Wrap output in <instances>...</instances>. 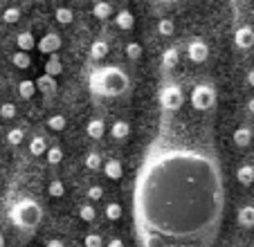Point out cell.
Segmentation results:
<instances>
[{
	"label": "cell",
	"mask_w": 254,
	"mask_h": 247,
	"mask_svg": "<svg viewBox=\"0 0 254 247\" xmlns=\"http://www.w3.org/2000/svg\"><path fill=\"white\" fill-rule=\"evenodd\" d=\"M225 214V182L214 148L158 137L133 189L142 247H211Z\"/></svg>",
	"instance_id": "cell-1"
},
{
	"label": "cell",
	"mask_w": 254,
	"mask_h": 247,
	"mask_svg": "<svg viewBox=\"0 0 254 247\" xmlns=\"http://www.w3.org/2000/svg\"><path fill=\"white\" fill-rule=\"evenodd\" d=\"M128 88L130 79L120 65H104L90 72V90L99 97H122Z\"/></svg>",
	"instance_id": "cell-2"
},
{
	"label": "cell",
	"mask_w": 254,
	"mask_h": 247,
	"mask_svg": "<svg viewBox=\"0 0 254 247\" xmlns=\"http://www.w3.org/2000/svg\"><path fill=\"white\" fill-rule=\"evenodd\" d=\"M9 218H11V223L18 229H23V232H34V229L41 225L43 209H41V204L34 198H20L11 204Z\"/></svg>",
	"instance_id": "cell-3"
},
{
	"label": "cell",
	"mask_w": 254,
	"mask_h": 247,
	"mask_svg": "<svg viewBox=\"0 0 254 247\" xmlns=\"http://www.w3.org/2000/svg\"><path fill=\"white\" fill-rule=\"evenodd\" d=\"M160 106H162L164 110H171V113H176V110L183 108L185 104V95L183 90L176 86V83H169V86H164L162 90H160Z\"/></svg>",
	"instance_id": "cell-4"
},
{
	"label": "cell",
	"mask_w": 254,
	"mask_h": 247,
	"mask_svg": "<svg viewBox=\"0 0 254 247\" xmlns=\"http://www.w3.org/2000/svg\"><path fill=\"white\" fill-rule=\"evenodd\" d=\"M191 106L196 110H211L216 106V90L207 83H200L191 90Z\"/></svg>",
	"instance_id": "cell-5"
},
{
	"label": "cell",
	"mask_w": 254,
	"mask_h": 247,
	"mask_svg": "<svg viewBox=\"0 0 254 247\" xmlns=\"http://www.w3.org/2000/svg\"><path fill=\"white\" fill-rule=\"evenodd\" d=\"M187 54L193 63H202V61H207V57H209V48H207V43L202 38H193V41H189V45H187Z\"/></svg>",
	"instance_id": "cell-6"
},
{
	"label": "cell",
	"mask_w": 254,
	"mask_h": 247,
	"mask_svg": "<svg viewBox=\"0 0 254 247\" xmlns=\"http://www.w3.org/2000/svg\"><path fill=\"white\" fill-rule=\"evenodd\" d=\"M234 43H236V48H241V50L254 48V27H250V25H241V27H236Z\"/></svg>",
	"instance_id": "cell-7"
},
{
	"label": "cell",
	"mask_w": 254,
	"mask_h": 247,
	"mask_svg": "<svg viewBox=\"0 0 254 247\" xmlns=\"http://www.w3.org/2000/svg\"><path fill=\"white\" fill-rule=\"evenodd\" d=\"M59 50H61V36H59V34L50 32L39 41V52L41 54H57Z\"/></svg>",
	"instance_id": "cell-8"
},
{
	"label": "cell",
	"mask_w": 254,
	"mask_h": 247,
	"mask_svg": "<svg viewBox=\"0 0 254 247\" xmlns=\"http://www.w3.org/2000/svg\"><path fill=\"white\" fill-rule=\"evenodd\" d=\"M34 83H36V92H43V95H54L57 92V76L41 74Z\"/></svg>",
	"instance_id": "cell-9"
},
{
	"label": "cell",
	"mask_w": 254,
	"mask_h": 247,
	"mask_svg": "<svg viewBox=\"0 0 254 247\" xmlns=\"http://www.w3.org/2000/svg\"><path fill=\"white\" fill-rule=\"evenodd\" d=\"M101 169H104V176L108 180H120L124 176V167H122L120 160H108L106 164H101Z\"/></svg>",
	"instance_id": "cell-10"
},
{
	"label": "cell",
	"mask_w": 254,
	"mask_h": 247,
	"mask_svg": "<svg viewBox=\"0 0 254 247\" xmlns=\"http://www.w3.org/2000/svg\"><path fill=\"white\" fill-rule=\"evenodd\" d=\"M239 225L241 227H254V204H245V207H241L239 209Z\"/></svg>",
	"instance_id": "cell-11"
},
{
	"label": "cell",
	"mask_w": 254,
	"mask_h": 247,
	"mask_svg": "<svg viewBox=\"0 0 254 247\" xmlns=\"http://www.w3.org/2000/svg\"><path fill=\"white\" fill-rule=\"evenodd\" d=\"M86 133H88V137H92V139H101L106 133V124L101 122V119H90L86 126Z\"/></svg>",
	"instance_id": "cell-12"
},
{
	"label": "cell",
	"mask_w": 254,
	"mask_h": 247,
	"mask_svg": "<svg viewBox=\"0 0 254 247\" xmlns=\"http://www.w3.org/2000/svg\"><path fill=\"white\" fill-rule=\"evenodd\" d=\"M250 142H252V128H248V126H241V128L234 130V144L239 148L250 146Z\"/></svg>",
	"instance_id": "cell-13"
},
{
	"label": "cell",
	"mask_w": 254,
	"mask_h": 247,
	"mask_svg": "<svg viewBox=\"0 0 254 247\" xmlns=\"http://www.w3.org/2000/svg\"><path fill=\"white\" fill-rule=\"evenodd\" d=\"M92 16L99 20H106L113 16V5L111 2H106V0H99V2H95V7H92Z\"/></svg>",
	"instance_id": "cell-14"
},
{
	"label": "cell",
	"mask_w": 254,
	"mask_h": 247,
	"mask_svg": "<svg viewBox=\"0 0 254 247\" xmlns=\"http://www.w3.org/2000/svg\"><path fill=\"white\" fill-rule=\"evenodd\" d=\"M16 45H18V50H23V52H32V50L36 48V41H34L32 32H20L18 36H16Z\"/></svg>",
	"instance_id": "cell-15"
},
{
	"label": "cell",
	"mask_w": 254,
	"mask_h": 247,
	"mask_svg": "<svg viewBox=\"0 0 254 247\" xmlns=\"http://www.w3.org/2000/svg\"><path fill=\"white\" fill-rule=\"evenodd\" d=\"M236 180H239L243 186L252 185L254 182V167L252 164H243V167H239V171H236Z\"/></svg>",
	"instance_id": "cell-16"
},
{
	"label": "cell",
	"mask_w": 254,
	"mask_h": 247,
	"mask_svg": "<svg viewBox=\"0 0 254 247\" xmlns=\"http://www.w3.org/2000/svg\"><path fill=\"white\" fill-rule=\"evenodd\" d=\"M11 63H14L18 70H27V67L32 65V57H29V52H23V50H18V52L11 54Z\"/></svg>",
	"instance_id": "cell-17"
},
{
	"label": "cell",
	"mask_w": 254,
	"mask_h": 247,
	"mask_svg": "<svg viewBox=\"0 0 254 247\" xmlns=\"http://www.w3.org/2000/svg\"><path fill=\"white\" fill-rule=\"evenodd\" d=\"M111 135L115 139H126L130 135V124L128 122H115L111 126Z\"/></svg>",
	"instance_id": "cell-18"
},
{
	"label": "cell",
	"mask_w": 254,
	"mask_h": 247,
	"mask_svg": "<svg viewBox=\"0 0 254 247\" xmlns=\"http://www.w3.org/2000/svg\"><path fill=\"white\" fill-rule=\"evenodd\" d=\"M115 23H117V27L120 29H133L135 18H133V14H130L128 9H122L120 14L115 16Z\"/></svg>",
	"instance_id": "cell-19"
},
{
	"label": "cell",
	"mask_w": 254,
	"mask_h": 247,
	"mask_svg": "<svg viewBox=\"0 0 254 247\" xmlns=\"http://www.w3.org/2000/svg\"><path fill=\"white\" fill-rule=\"evenodd\" d=\"M90 57L95 59V61L106 59L108 57V43H106V41H95V43L90 45Z\"/></svg>",
	"instance_id": "cell-20"
},
{
	"label": "cell",
	"mask_w": 254,
	"mask_h": 247,
	"mask_svg": "<svg viewBox=\"0 0 254 247\" xmlns=\"http://www.w3.org/2000/svg\"><path fill=\"white\" fill-rule=\"evenodd\" d=\"M18 95L23 97V99H32V97L36 95V83L29 79H23L18 83Z\"/></svg>",
	"instance_id": "cell-21"
},
{
	"label": "cell",
	"mask_w": 254,
	"mask_h": 247,
	"mask_svg": "<svg viewBox=\"0 0 254 247\" xmlns=\"http://www.w3.org/2000/svg\"><path fill=\"white\" fill-rule=\"evenodd\" d=\"M54 18H57L59 25H70L72 20H74V11H72L70 7H59V9L54 11Z\"/></svg>",
	"instance_id": "cell-22"
},
{
	"label": "cell",
	"mask_w": 254,
	"mask_h": 247,
	"mask_svg": "<svg viewBox=\"0 0 254 247\" xmlns=\"http://www.w3.org/2000/svg\"><path fill=\"white\" fill-rule=\"evenodd\" d=\"M176 65H178V50H173V48L164 50V54H162V67H164V70H173Z\"/></svg>",
	"instance_id": "cell-23"
},
{
	"label": "cell",
	"mask_w": 254,
	"mask_h": 247,
	"mask_svg": "<svg viewBox=\"0 0 254 247\" xmlns=\"http://www.w3.org/2000/svg\"><path fill=\"white\" fill-rule=\"evenodd\" d=\"M61 72H63V63L59 61V57H50L48 63H45V74L57 76V74H61Z\"/></svg>",
	"instance_id": "cell-24"
},
{
	"label": "cell",
	"mask_w": 254,
	"mask_h": 247,
	"mask_svg": "<svg viewBox=\"0 0 254 247\" xmlns=\"http://www.w3.org/2000/svg\"><path fill=\"white\" fill-rule=\"evenodd\" d=\"M45 151H48V142H45L43 137H34L32 142H29V153H32V155H43Z\"/></svg>",
	"instance_id": "cell-25"
},
{
	"label": "cell",
	"mask_w": 254,
	"mask_h": 247,
	"mask_svg": "<svg viewBox=\"0 0 254 247\" xmlns=\"http://www.w3.org/2000/svg\"><path fill=\"white\" fill-rule=\"evenodd\" d=\"M173 32H176V25H173V20L162 18V20L158 23V34H160V36L169 38V36H173Z\"/></svg>",
	"instance_id": "cell-26"
},
{
	"label": "cell",
	"mask_w": 254,
	"mask_h": 247,
	"mask_svg": "<svg viewBox=\"0 0 254 247\" xmlns=\"http://www.w3.org/2000/svg\"><path fill=\"white\" fill-rule=\"evenodd\" d=\"M48 128L54 130V133L63 130L65 128V117H63V115H52V117H48Z\"/></svg>",
	"instance_id": "cell-27"
},
{
	"label": "cell",
	"mask_w": 254,
	"mask_h": 247,
	"mask_svg": "<svg viewBox=\"0 0 254 247\" xmlns=\"http://www.w3.org/2000/svg\"><path fill=\"white\" fill-rule=\"evenodd\" d=\"M122 204L120 202H111V204H106V218L108 220H120L122 218Z\"/></svg>",
	"instance_id": "cell-28"
},
{
	"label": "cell",
	"mask_w": 254,
	"mask_h": 247,
	"mask_svg": "<svg viewBox=\"0 0 254 247\" xmlns=\"http://www.w3.org/2000/svg\"><path fill=\"white\" fill-rule=\"evenodd\" d=\"M45 157H48V164H59V162L63 160L61 146H48V151H45Z\"/></svg>",
	"instance_id": "cell-29"
},
{
	"label": "cell",
	"mask_w": 254,
	"mask_h": 247,
	"mask_svg": "<svg viewBox=\"0 0 254 247\" xmlns=\"http://www.w3.org/2000/svg\"><path fill=\"white\" fill-rule=\"evenodd\" d=\"M2 20H5L7 25H14L20 20V9L18 7H7L5 11H2Z\"/></svg>",
	"instance_id": "cell-30"
},
{
	"label": "cell",
	"mask_w": 254,
	"mask_h": 247,
	"mask_svg": "<svg viewBox=\"0 0 254 247\" xmlns=\"http://www.w3.org/2000/svg\"><path fill=\"white\" fill-rule=\"evenodd\" d=\"M79 218H81V220H86V223H92V220L97 218V211H95V207H92V204H83L81 209H79Z\"/></svg>",
	"instance_id": "cell-31"
},
{
	"label": "cell",
	"mask_w": 254,
	"mask_h": 247,
	"mask_svg": "<svg viewBox=\"0 0 254 247\" xmlns=\"http://www.w3.org/2000/svg\"><path fill=\"white\" fill-rule=\"evenodd\" d=\"M48 193L52 195V198H61V195L65 193V186H63L61 180H52L50 182V186H48Z\"/></svg>",
	"instance_id": "cell-32"
},
{
	"label": "cell",
	"mask_w": 254,
	"mask_h": 247,
	"mask_svg": "<svg viewBox=\"0 0 254 247\" xmlns=\"http://www.w3.org/2000/svg\"><path fill=\"white\" fill-rule=\"evenodd\" d=\"M23 137H25L23 128H11L9 133H7V142H9L11 146H18V144L23 142Z\"/></svg>",
	"instance_id": "cell-33"
},
{
	"label": "cell",
	"mask_w": 254,
	"mask_h": 247,
	"mask_svg": "<svg viewBox=\"0 0 254 247\" xmlns=\"http://www.w3.org/2000/svg\"><path fill=\"white\" fill-rule=\"evenodd\" d=\"M126 57L133 59V61H137V59L142 57V45L139 43H128L126 45Z\"/></svg>",
	"instance_id": "cell-34"
},
{
	"label": "cell",
	"mask_w": 254,
	"mask_h": 247,
	"mask_svg": "<svg viewBox=\"0 0 254 247\" xmlns=\"http://www.w3.org/2000/svg\"><path fill=\"white\" fill-rule=\"evenodd\" d=\"M86 167L90 169V171H97V169H101V157H99V153H90V155L86 157Z\"/></svg>",
	"instance_id": "cell-35"
},
{
	"label": "cell",
	"mask_w": 254,
	"mask_h": 247,
	"mask_svg": "<svg viewBox=\"0 0 254 247\" xmlns=\"http://www.w3.org/2000/svg\"><path fill=\"white\" fill-rule=\"evenodd\" d=\"M0 117L2 119H14L16 117V106L14 104H2L0 106Z\"/></svg>",
	"instance_id": "cell-36"
},
{
	"label": "cell",
	"mask_w": 254,
	"mask_h": 247,
	"mask_svg": "<svg viewBox=\"0 0 254 247\" xmlns=\"http://www.w3.org/2000/svg\"><path fill=\"white\" fill-rule=\"evenodd\" d=\"M83 245H86V247H101V245H104V241H101L99 234H88L86 241H83Z\"/></svg>",
	"instance_id": "cell-37"
},
{
	"label": "cell",
	"mask_w": 254,
	"mask_h": 247,
	"mask_svg": "<svg viewBox=\"0 0 254 247\" xmlns=\"http://www.w3.org/2000/svg\"><path fill=\"white\" fill-rule=\"evenodd\" d=\"M101 195H104V189H101L99 185H92L90 189H88V198L90 200H101Z\"/></svg>",
	"instance_id": "cell-38"
},
{
	"label": "cell",
	"mask_w": 254,
	"mask_h": 247,
	"mask_svg": "<svg viewBox=\"0 0 254 247\" xmlns=\"http://www.w3.org/2000/svg\"><path fill=\"white\" fill-rule=\"evenodd\" d=\"M151 2L162 5V7H171V5H180V2H185V0H151Z\"/></svg>",
	"instance_id": "cell-39"
},
{
	"label": "cell",
	"mask_w": 254,
	"mask_h": 247,
	"mask_svg": "<svg viewBox=\"0 0 254 247\" xmlns=\"http://www.w3.org/2000/svg\"><path fill=\"white\" fill-rule=\"evenodd\" d=\"M106 247H124V241H122V238H111Z\"/></svg>",
	"instance_id": "cell-40"
},
{
	"label": "cell",
	"mask_w": 254,
	"mask_h": 247,
	"mask_svg": "<svg viewBox=\"0 0 254 247\" xmlns=\"http://www.w3.org/2000/svg\"><path fill=\"white\" fill-rule=\"evenodd\" d=\"M45 247H65V245H63V241H59V238H52V241H48Z\"/></svg>",
	"instance_id": "cell-41"
},
{
	"label": "cell",
	"mask_w": 254,
	"mask_h": 247,
	"mask_svg": "<svg viewBox=\"0 0 254 247\" xmlns=\"http://www.w3.org/2000/svg\"><path fill=\"white\" fill-rule=\"evenodd\" d=\"M248 83L254 88V70H250V72H248Z\"/></svg>",
	"instance_id": "cell-42"
},
{
	"label": "cell",
	"mask_w": 254,
	"mask_h": 247,
	"mask_svg": "<svg viewBox=\"0 0 254 247\" xmlns=\"http://www.w3.org/2000/svg\"><path fill=\"white\" fill-rule=\"evenodd\" d=\"M248 110H250V113H252V115H254V97H252V99H250V101H248Z\"/></svg>",
	"instance_id": "cell-43"
},
{
	"label": "cell",
	"mask_w": 254,
	"mask_h": 247,
	"mask_svg": "<svg viewBox=\"0 0 254 247\" xmlns=\"http://www.w3.org/2000/svg\"><path fill=\"white\" fill-rule=\"evenodd\" d=\"M0 247H5V238L0 236Z\"/></svg>",
	"instance_id": "cell-44"
}]
</instances>
